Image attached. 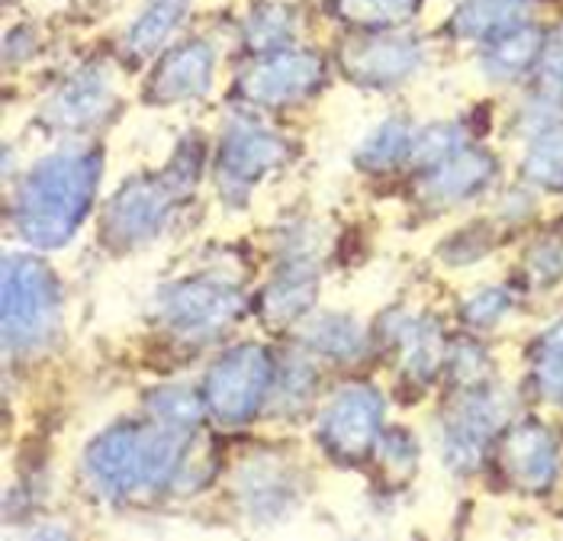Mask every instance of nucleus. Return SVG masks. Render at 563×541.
Masks as SVG:
<instances>
[{
	"label": "nucleus",
	"instance_id": "nucleus-23",
	"mask_svg": "<svg viewBox=\"0 0 563 541\" xmlns=\"http://www.w3.org/2000/svg\"><path fill=\"white\" fill-rule=\"evenodd\" d=\"M148 409L155 412L158 422H168V426H180V429H190L200 412H203V400L187 390V387H162L148 397Z\"/></svg>",
	"mask_w": 563,
	"mask_h": 541
},
{
	"label": "nucleus",
	"instance_id": "nucleus-17",
	"mask_svg": "<svg viewBox=\"0 0 563 541\" xmlns=\"http://www.w3.org/2000/svg\"><path fill=\"white\" fill-rule=\"evenodd\" d=\"M271 461H258L242 471L239 477V494L249 503L252 512H280L294 494L287 474L280 467H267Z\"/></svg>",
	"mask_w": 563,
	"mask_h": 541
},
{
	"label": "nucleus",
	"instance_id": "nucleus-11",
	"mask_svg": "<svg viewBox=\"0 0 563 541\" xmlns=\"http://www.w3.org/2000/svg\"><path fill=\"white\" fill-rule=\"evenodd\" d=\"M506 406L496 394H477L457 409L448 429V461L454 467H474L489 435L503 426Z\"/></svg>",
	"mask_w": 563,
	"mask_h": 541
},
{
	"label": "nucleus",
	"instance_id": "nucleus-5",
	"mask_svg": "<svg viewBox=\"0 0 563 541\" xmlns=\"http://www.w3.org/2000/svg\"><path fill=\"white\" fill-rule=\"evenodd\" d=\"M271 358L258 345H239L232 352H225L213 364V371L207 374L203 384V400L210 406V412L235 426L245 422L264 400V394L271 390Z\"/></svg>",
	"mask_w": 563,
	"mask_h": 541
},
{
	"label": "nucleus",
	"instance_id": "nucleus-18",
	"mask_svg": "<svg viewBox=\"0 0 563 541\" xmlns=\"http://www.w3.org/2000/svg\"><path fill=\"white\" fill-rule=\"evenodd\" d=\"M187 0H152V7L135 20V26L126 36V45L135 58H145L152 52H158L162 43L172 36V30L177 26V20L184 16Z\"/></svg>",
	"mask_w": 563,
	"mask_h": 541
},
{
	"label": "nucleus",
	"instance_id": "nucleus-8",
	"mask_svg": "<svg viewBox=\"0 0 563 541\" xmlns=\"http://www.w3.org/2000/svg\"><path fill=\"white\" fill-rule=\"evenodd\" d=\"M322 62L312 52H277L242 78V97L261 107L294 103L319 88Z\"/></svg>",
	"mask_w": 563,
	"mask_h": 541
},
{
	"label": "nucleus",
	"instance_id": "nucleus-9",
	"mask_svg": "<svg viewBox=\"0 0 563 541\" xmlns=\"http://www.w3.org/2000/svg\"><path fill=\"white\" fill-rule=\"evenodd\" d=\"M280 158H284V142L277 135L264 133L249 123H235L222 145L219 180L225 194H245L261 175L280 165Z\"/></svg>",
	"mask_w": 563,
	"mask_h": 541
},
{
	"label": "nucleus",
	"instance_id": "nucleus-3",
	"mask_svg": "<svg viewBox=\"0 0 563 541\" xmlns=\"http://www.w3.org/2000/svg\"><path fill=\"white\" fill-rule=\"evenodd\" d=\"M58 284L40 258L10 255L3 262V342L33 352L58 325Z\"/></svg>",
	"mask_w": 563,
	"mask_h": 541
},
{
	"label": "nucleus",
	"instance_id": "nucleus-29",
	"mask_svg": "<svg viewBox=\"0 0 563 541\" xmlns=\"http://www.w3.org/2000/svg\"><path fill=\"white\" fill-rule=\"evenodd\" d=\"M380 461L387 464V471L409 477L412 464H416V445L402 432H387V435H380Z\"/></svg>",
	"mask_w": 563,
	"mask_h": 541
},
{
	"label": "nucleus",
	"instance_id": "nucleus-15",
	"mask_svg": "<svg viewBox=\"0 0 563 541\" xmlns=\"http://www.w3.org/2000/svg\"><path fill=\"white\" fill-rule=\"evenodd\" d=\"M312 300H316V274L306 265H294L280 270L274 284L264 290V316L274 325H287L300 319L312 307Z\"/></svg>",
	"mask_w": 563,
	"mask_h": 541
},
{
	"label": "nucleus",
	"instance_id": "nucleus-14",
	"mask_svg": "<svg viewBox=\"0 0 563 541\" xmlns=\"http://www.w3.org/2000/svg\"><path fill=\"white\" fill-rule=\"evenodd\" d=\"M419 62V48L409 40H371V43L347 45L345 68L354 75V81H374V85H390L406 78Z\"/></svg>",
	"mask_w": 563,
	"mask_h": 541
},
{
	"label": "nucleus",
	"instance_id": "nucleus-1",
	"mask_svg": "<svg viewBox=\"0 0 563 541\" xmlns=\"http://www.w3.org/2000/svg\"><path fill=\"white\" fill-rule=\"evenodd\" d=\"M97 178L100 155L90 148L55 152L52 158L40 162L20 187V232L40 249L65 245L90 210Z\"/></svg>",
	"mask_w": 563,
	"mask_h": 541
},
{
	"label": "nucleus",
	"instance_id": "nucleus-22",
	"mask_svg": "<svg viewBox=\"0 0 563 541\" xmlns=\"http://www.w3.org/2000/svg\"><path fill=\"white\" fill-rule=\"evenodd\" d=\"M525 172L531 180H541L548 187H561L563 184V130H548L534 139Z\"/></svg>",
	"mask_w": 563,
	"mask_h": 541
},
{
	"label": "nucleus",
	"instance_id": "nucleus-10",
	"mask_svg": "<svg viewBox=\"0 0 563 541\" xmlns=\"http://www.w3.org/2000/svg\"><path fill=\"white\" fill-rule=\"evenodd\" d=\"M503 471L509 474V481L516 487L528 490V494L544 490L558 471L554 439L541 426H531V422L512 429L509 439L503 442Z\"/></svg>",
	"mask_w": 563,
	"mask_h": 541
},
{
	"label": "nucleus",
	"instance_id": "nucleus-20",
	"mask_svg": "<svg viewBox=\"0 0 563 541\" xmlns=\"http://www.w3.org/2000/svg\"><path fill=\"white\" fill-rule=\"evenodd\" d=\"M309 345L319 349L322 355H332V358H351L361 352L364 335H361V325L345 319V316H322L309 329Z\"/></svg>",
	"mask_w": 563,
	"mask_h": 541
},
{
	"label": "nucleus",
	"instance_id": "nucleus-28",
	"mask_svg": "<svg viewBox=\"0 0 563 541\" xmlns=\"http://www.w3.org/2000/svg\"><path fill=\"white\" fill-rule=\"evenodd\" d=\"M541 88L554 100H563V26L548 40L541 55Z\"/></svg>",
	"mask_w": 563,
	"mask_h": 541
},
{
	"label": "nucleus",
	"instance_id": "nucleus-16",
	"mask_svg": "<svg viewBox=\"0 0 563 541\" xmlns=\"http://www.w3.org/2000/svg\"><path fill=\"white\" fill-rule=\"evenodd\" d=\"M486 178H489V158H483L479 152H457L441 162V168L429 180V190L438 200H461L474 194Z\"/></svg>",
	"mask_w": 563,
	"mask_h": 541
},
{
	"label": "nucleus",
	"instance_id": "nucleus-31",
	"mask_svg": "<svg viewBox=\"0 0 563 541\" xmlns=\"http://www.w3.org/2000/svg\"><path fill=\"white\" fill-rule=\"evenodd\" d=\"M506 294L503 290H489V294H479L477 300H471L467 303V316L477 322V325H489L493 319H499V316L506 313Z\"/></svg>",
	"mask_w": 563,
	"mask_h": 541
},
{
	"label": "nucleus",
	"instance_id": "nucleus-30",
	"mask_svg": "<svg viewBox=\"0 0 563 541\" xmlns=\"http://www.w3.org/2000/svg\"><path fill=\"white\" fill-rule=\"evenodd\" d=\"M280 400L284 404H290L294 397H297V404H303L309 400V394H312V367H306V364H290L287 367V374H284V380H280Z\"/></svg>",
	"mask_w": 563,
	"mask_h": 541
},
{
	"label": "nucleus",
	"instance_id": "nucleus-26",
	"mask_svg": "<svg viewBox=\"0 0 563 541\" xmlns=\"http://www.w3.org/2000/svg\"><path fill=\"white\" fill-rule=\"evenodd\" d=\"M290 33H294V23H290L287 7H261L258 13L252 16L249 43L255 48H277V45L290 40Z\"/></svg>",
	"mask_w": 563,
	"mask_h": 541
},
{
	"label": "nucleus",
	"instance_id": "nucleus-19",
	"mask_svg": "<svg viewBox=\"0 0 563 541\" xmlns=\"http://www.w3.org/2000/svg\"><path fill=\"white\" fill-rule=\"evenodd\" d=\"M525 10L528 0H471L457 16V30L467 36H486L516 23Z\"/></svg>",
	"mask_w": 563,
	"mask_h": 541
},
{
	"label": "nucleus",
	"instance_id": "nucleus-32",
	"mask_svg": "<svg viewBox=\"0 0 563 541\" xmlns=\"http://www.w3.org/2000/svg\"><path fill=\"white\" fill-rule=\"evenodd\" d=\"M534 277H558L563 270V252L561 249H538L534 252Z\"/></svg>",
	"mask_w": 563,
	"mask_h": 541
},
{
	"label": "nucleus",
	"instance_id": "nucleus-13",
	"mask_svg": "<svg viewBox=\"0 0 563 541\" xmlns=\"http://www.w3.org/2000/svg\"><path fill=\"white\" fill-rule=\"evenodd\" d=\"M110 103H113L110 78L103 71H81L48 100L45 120L62 130H81L97 123L110 110Z\"/></svg>",
	"mask_w": 563,
	"mask_h": 541
},
{
	"label": "nucleus",
	"instance_id": "nucleus-12",
	"mask_svg": "<svg viewBox=\"0 0 563 541\" xmlns=\"http://www.w3.org/2000/svg\"><path fill=\"white\" fill-rule=\"evenodd\" d=\"M210 78H213V52H210V45L187 43L174 48L172 55L158 65L148 93L158 103H177V100H190V97L207 93Z\"/></svg>",
	"mask_w": 563,
	"mask_h": 541
},
{
	"label": "nucleus",
	"instance_id": "nucleus-24",
	"mask_svg": "<svg viewBox=\"0 0 563 541\" xmlns=\"http://www.w3.org/2000/svg\"><path fill=\"white\" fill-rule=\"evenodd\" d=\"M534 374H538V384L541 390L563 404V322L544 335L541 349H538V361H534Z\"/></svg>",
	"mask_w": 563,
	"mask_h": 541
},
{
	"label": "nucleus",
	"instance_id": "nucleus-6",
	"mask_svg": "<svg viewBox=\"0 0 563 541\" xmlns=\"http://www.w3.org/2000/svg\"><path fill=\"white\" fill-rule=\"evenodd\" d=\"M180 187H187V180L174 178H145L126 184L107 207V239L120 249L142 245L148 239H155L162 232V225L172 213L174 197L180 194Z\"/></svg>",
	"mask_w": 563,
	"mask_h": 541
},
{
	"label": "nucleus",
	"instance_id": "nucleus-27",
	"mask_svg": "<svg viewBox=\"0 0 563 541\" xmlns=\"http://www.w3.org/2000/svg\"><path fill=\"white\" fill-rule=\"evenodd\" d=\"M409 148V133L402 130V126H384L377 135H371L367 139V145H364V152H361V158L367 162V165H393L396 158H402V152Z\"/></svg>",
	"mask_w": 563,
	"mask_h": 541
},
{
	"label": "nucleus",
	"instance_id": "nucleus-2",
	"mask_svg": "<svg viewBox=\"0 0 563 541\" xmlns=\"http://www.w3.org/2000/svg\"><path fill=\"white\" fill-rule=\"evenodd\" d=\"M187 451L190 439L180 426H117L87 451V481L100 496L155 490L177 477Z\"/></svg>",
	"mask_w": 563,
	"mask_h": 541
},
{
	"label": "nucleus",
	"instance_id": "nucleus-21",
	"mask_svg": "<svg viewBox=\"0 0 563 541\" xmlns=\"http://www.w3.org/2000/svg\"><path fill=\"white\" fill-rule=\"evenodd\" d=\"M339 16L357 26H393L412 13V0H335Z\"/></svg>",
	"mask_w": 563,
	"mask_h": 541
},
{
	"label": "nucleus",
	"instance_id": "nucleus-7",
	"mask_svg": "<svg viewBox=\"0 0 563 541\" xmlns=\"http://www.w3.org/2000/svg\"><path fill=\"white\" fill-rule=\"evenodd\" d=\"M380 419H384L380 394L367 384H351L325 406L319 432H322V442L335 454L361 457L380 439Z\"/></svg>",
	"mask_w": 563,
	"mask_h": 541
},
{
	"label": "nucleus",
	"instance_id": "nucleus-25",
	"mask_svg": "<svg viewBox=\"0 0 563 541\" xmlns=\"http://www.w3.org/2000/svg\"><path fill=\"white\" fill-rule=\"evenodd\" d=\"M534 55H538V36L531 30H519L516 36H506L489 52L486 65H489L493 75H516Z\"/></svg>",
	"mask_w": 563,
	"mask_h": 541
},
{
	"label": "nucleus",
	"instance_id": "nucleus-4",
	"mask_svg": "<svg viewBox=\"0 0 563 541\" xmlns=\"http://www.w3.org/2000/svg\"><path fill=\"white\" fill-rule=\"evenodd\" d=\"M162 319L184 339H210L242 310V290L222 277H194L168 287L158 300Z\"/></svg>",
	"mask_w": 563,
	"mask_h": 541
}]
</instances>
